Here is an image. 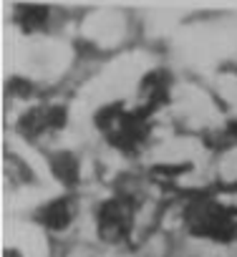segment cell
Returning <instances> with one entry per match:
<instances>
[{"label":"cell","mask_w":237,"mask_h":257,"mask_svg":"<svg viewBox=\"0 0 237 257\" xmlns=\"http://www.w3.org/2000/svg\"><path fill=\"white\" fill-rule=\"evenodd\" d=\"M184 227L197 239L229 244L237 239V212L214 199H194L184 209Z\"/></svg>","instance_id":"7a4b0ae2"},{"label":"cell","mask_w":237,"mask_h":257,"mask_svg":"<svg viewBox=\"0 0 237 257\" xmlns=\"http://www.w3.org/2000/svg\"><path fill=\"white\" fill-rule=\"evenodd\" d=\"M96 128L118 152L137 154L149 139V116L124 103H108L96 113Z\"/></svg>","instance_id":"6da1fadb"},{"label":"cell","mask_w":237,"mask_h":257,"mask_svg":"<svg viewBox=\"0 0 237 257\" xmlns=\"http://www.w3.org/2000/svg\"><path fill=\"white\" fill-rule=\"evenodd\" d=\"M13 21L23 33H41L51 23V8L41 3H18L13 11Z\"/></svg>","instance_id":"52a82bcc"},{"label":"cell","mask_w":237,"mask_h":257,"mask_svg":"<svg viewBox=\"0 0 237 257\" xmlns=\"http://www.w3.org/2000/svg\"><path fill=\"white\" fill-rule=\"evenodd\" d=\"M169 93H172V78H169V71L164 68H154L149 73H144L142 83H139V91H137V108L144 111L147 116H152L154 111H159L167 101H169Z\"/></svg>","instance_id":"277c9868"},{"label":"cell","mask_w":237,"mask_h":257,"mask_svg":"<svg viewBox=\"0 0 237 257\" xmlns=\"http://www.w3.org/2000/svg\"><path fill=\"white\" fill-rule=\"evenodd\" d=\"M234 192H237V184H234Z\"/></svg>","instance_id":"30bf717a"},{"label":"cell","mask_w":237,"mask_h":257,"mask_svg":"<svg viewBox=\"0 0 237 257\" xmlns=\"http://www.w3.org/2000/svg\"><path fill=\"white\" fill-rule=\"evenodd\" d=\"M134 202L129 197L113 194L96 207V234L106 244H124L134 232Z\"/></svg>","instance_id":"3957f363"},{"label":"cell","mask_w":237,"mask_h":257,"mask_svg":"<svg viewBox=\"0 0 237 257\" xmlns=\"http://www.w3.org/2000/svg\"><path fill=\"white\" fill-rule=\"evenodd\" d=\"M66 118H68V111L63 106H53V103L38 106V108L28 111L21 118L18 132L26 134L28 139H38L43 134H53V132H58V128H63L66 126Z\"/></svg>","instance_id":"5b68a950"},{"label":"cell","mask_w":237,"mask_h":257,"mask_svg":"<svg viewBox=\"0 0 237 257\" xmlns=\"http://www.w3.org/2000/svg\"><path fill=\"white\" fill-rule=\"evenodd\" d=\"M224 137H227L232 144H237V121H232V123L224 128Z\"/></svg>","instance_id":"9c48e42d"},{"label":"cell","mask_w":237,"mask_h":257,"mask_svg":"<svg viewBox=\"0 0 237 257\" xmlns=\"http://www.w3.org/2000/svg\"><path fill=\"white\" fill-rule=\"evenodd\" d=\"M73 219H76V202L71 194L53 197L51 202L36 209V222L48 232H63L73 224Z\"/></svg>","instance_id":"8992f818"},{"label":"cell","mask_w":237,"mask_h":257,"mask_svg":"<svg viewBox=\"0 0 237 257\" xmlns=\"http://www.w3.org/2000/svg\"><path fill=\"white\" fill-rule=\"evenodd\" d=\"M51 172L63 187H73L78 182V162L68 152H58L51 157Z\"/></svg>","instance_id":"ba28073f"}]
</instances>
